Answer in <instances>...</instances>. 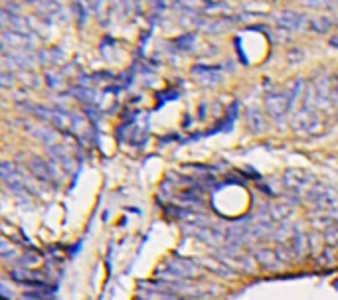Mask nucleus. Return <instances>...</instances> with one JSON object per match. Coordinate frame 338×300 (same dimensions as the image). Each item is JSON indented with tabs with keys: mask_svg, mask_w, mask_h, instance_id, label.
<instances>
[{
	"mask_svg": "<svg viewBox=\"0 0 338 300\" xmlns=\"http://www.w3.org/2000/svg\"><path fill=\"white\" fill-rule=\"evenodd\" d=\"M47 154H50L52 158H56L68 172L73 168V160H71V156H69V152H68V148L64 146V144H54V146H47Z\"/></svg>",
	"mask_w": 338,
	"mask_h": 300,
	"instance_id": "12",
	"label": "nucleus"
},
{
	"mask_svg": "<svg viewBox=\"0 0 338 300\" xmlns=\"http://www.w3.org/2000/svg\"><path fill=\"white\" fill-rule=\"evenodd\" d=\"M62 58H64L62 52H56V49H52V52H44V54L38 56V60H42V62H50V64H60Z\"/></svg>",
	"mask_w": 338,
	"mask_h": 300,
	"instance_id": "19",
	"label": "nucleus"
},
{
	"mask_svg": "<svg viewBox=\"0 0 338 300\" xmlns=\"http://www.w3.org/2000/svg\"><path fill=\"white\" fill-rule=\"evenodd\" d=\"M293 125L299 132H315L318 127H320V119L316 115V109L313 107H303L295 119H293Z\"/></svg>",
	"mask_w": 338,
	"mask_h": 300,
	"instance_id": "5",
	"label": "nucleus"
},
{
	"mask_svg": "<svg viewBox=\"0 0 338 300\" xmlns=\"http://www.w3.org/2000/svg\"><path fill=\"white\" fill-rule=\"evenodd\" d=\"M194 75L198 77L200 83H206V85H214V83L220 81V73H218V69H214V67H206V65H202V67H194Z\"/></svg>",
	"mask_w": 338,
	"mask_h": 300,
	"instance_id": "14",
	"label": "nucleus"
},
{
	"mask_svg": "<svg viewBox=\"0 0 338 300\" xmlns=\"http://www.w3.org/2000/svg\"><path fill=\"white\" fill-rule=\"evenodd\" d=\"M311 28L316 32V34H328L332 28H334V20L328 18V16H316L311 20Z\"/></svg>",
	"mask_w": 338,
	"mask_h": 300,
	"instance_id": "16",
	"label": "nucleus"
},
{
	"mask_svg": "<svg viewBox=\"0 0 338 300\" xmlns=\"http://www.w3.org/2000/svg\"><path fill=\"white\" fill-rule=\"evenodd\" d=\"M326 243H332V245L338 243V225H332L326 229Z\"/></svg>",
	"mask_w": 338,
	"mask_h": 300,
	"instance_id": "20",
	"label": "nucleus"
},
{
	"mask_svg": "<svg viewBox=\"0 0 338 300\" xmlns=\"http://www.w3.org/2000/svg\"><path fill=\"white\" fill-rule=\"evenodd\" d=\"M160 277L172 280V279H198L200 271L196 267V263L192 261H182V259H174L168 263V269H160L158 271Z\"/></svg>",
	"mask_w": 338,
	"mask_h": 300,
	"instance_id": "2",
	"label": "nucleus"
},
{
	"mask_svg": "<svg viewBox=\"0 0 338 300\" xmlns=\"http://www.w3.org/2000/svg\"><path fill=\"white\" fill-rule=\"evenodd\" d=\"M10 277L16 280V282H22V284H28V286H34L36 290L38 288H45V280L40 273L28 269V267H18V269H12L10 271Z\"/></svg>",
	"mask_w": 338,
	"mask_h": 300,
	"instance_id": "8",
	"label": "nucleus"
},
{
	"mask_svg": "<svg viewBox=\"0 0 338 300\" xmlns=\"http://www.w3.org/2000/svg\"><path fill=\"white\" fill-rule=\"evenodd\" d=\"M330 45H334V47H338V36H334V38L330 40Z\"/></svg>",
	"mask_w": 338,
	"mask_h": 300,
	"instance_id": "22",
	"label": "nucleus"
},
{
	"mask_svg": "<svg viewBox=\"0 0 338 300\" xmlns=\"http://www.w3.org/2000/svg\"><path fill=\"white\" fill-rule=\"evenodd\" d=\"M253 255H255L257 263H259V265H263L265 269L277 271V269L283 265V261L277 257V253H275V251H271V249H265V247H255V249H253Z\"/></svg>",
	"mask_w": 338,
	"mask_h": 300,
	"instance_id": "11",
	"label": "nucleus"
},
{
	"mask_svg": "<svg viewBox=\"0 0 338 300\" xmlns=\"http://www.w3.org/2000/svg\"><path fill=\"white\" fill-rule=\"evenodd\" d=\"M192 233H194L200 241H204V243H208V245H212V247H220V245L225 241L224 233H222L220 229H216V227H210V225H204V227H198V229H192Z\"/></svg>",
	"mask_w": 338,
	"mask_h": 300,
	"instance_id": "10",
	"label": "nucleus"
},
{
	"mask_svg": "<svg viewBox=\"0 0 338 300\" xmlns=\"http://www.w3.org/2000/svg\"><path fill=\"white\" fill-rule=\"evenodd\" d=\"M303 87H305V81H303V79H297V81L293 83V87L287 91V95H289V103H291V107L295 105V101L299 99V95L303 93Z\"/></svg>",
	"mask_w": 338,
	"mask_h": 300,
	"instance_id": "18",
	"label": "nucleus"
},
{
	"mask_svg": "<svg viewBox=\"0 0 338 300\" xmlns=\"http://www.w3.org/2000/svg\"><path fill=\"white\" fill-rule=\"evenodd\" d=\"M275 22L279 24L281 30H287V32H303L309 24L305 14H299V12H293V10H285V12L277 14Z\"/></svg>",
	"mask_w": 338,
	"mask_h": 300,
	"instance_id": "6",
	"label": "nucleus"
},
{
	"mask_svg": "<svg viewBox=\"0 0 338 300\" xmlns=\"http://www.w3.org/2000/svg\"><path fill=\"white\" fill-rule=\"evenodd\" d=\"M30 132H32L38 140L45 142V146H54V144L58 142V132H56L52 127H38V129H30Z\"/></svg>",
	"mask_w": 338,
	"mask_h": 300,
	"instance_id": "13",
	"label": "nucleus"
},
{
	"mask_svg": "<svg viewBox=\"0 0 338 300\" xmlns=\"http://www.w3.org/2000/svg\"><path fill=\"white\" fill-rule=\"evenodd\" d=\"M265 109H267L269 117H273L275 121H281L287 115V111L291 109L287 91H273V93H269L265 97Z\"/></svg>",
	"mask_w": 338,
	"mask_h": 300,
	"instance_id": "3",
	"label": "nucleus"
},
{
	"mask_svg": "<svg viewBox=\"0 0 338 300\" xmlns=\"http://www.w3.org/2000/svg\"><path fill=\"white\" fill-rule=\"evenodd\" d=\"M10 83H12V81H10V73L4 71V73H2V87H8Z\"/></svg>",
	"mask_w": 338,
	"mask_h": 300,
	"instance_id": "21",
	"label": "nucleus"
},
{
	"mask_svg": "<svg viewBox=\"0 0 338 300\" xmlns=\"http://www.w3.org/2000/svg\"><path fill=\"white\" fill-rule=\"evenodd\" d=\"M283 184L291 192H309L313 186V176L305 170H287L283 174Z\"/></svg>",
	"mask_w": 338,
	"mask_h": 300,
	"instance_id": "4",
	"label": "nucleus"
},
{
	"mask_svg": "<svg viewBox=\"0 0 338 300\" xmlns=\"http://www.w3.org/2000/svg\"><path fill=\"white\" fill-rule=\"evenodd\" d=\"M248 127L253 132H261L263 130V115H261V111L257 107L248 109Z\"/></svg>",
	"mask_w": 338,
	"mask_h": 300,
	"instance_id": "17",
	"label": "nucleus"
},
{
	"mask_svg": "<svg viewBox=\"0 0 338 300\" xmlns=\"http://www.w3.org/2000/svg\"><path fill=\"white\" fill-rule=\"evenodd\" d=\"M28 166H30L32 174L38 176L40 180H45V182H58V178H60L58 168H56L52 162H47V160H44V158H40V156L30 158V164H28Z\"/></svg>",
	"mask_w": 338,
	"mask_h": 300,
	"instance_id": "7",
	"label": "nucleus"
},
{
	"mask_svg": "<svg viewBox=\"0 0 338 300\" xmlns=\"http://www.w3.org/2000/svg\"><path fill=\"white\" fill-rule=\"evenodd\" d=\"M336 93H338V79H336Z\"/></svg>",
	"mask_w": 338,
	"mask_h": 300,
	"instance_id": "23",
	"label": "nucleus"
},
{
	"mask_svg": "<svg viewBox=\"0 0 338 300\" xmlns=\"http://www.w3.org/2000/svg\"><path fill=\"white\" fill-rule=\"evenodd\" d=\"M307 199L320 212H338V193L328 186H313L307 192Z\"/></svg>",
	"mask_w": 338,
	"mask_h": 300,
	"instance_id": "1",
	"label": "nucleus"
},
{
	"mask_svg": "<svg viewBox=\"0 0 338 300\" xmlns=\"http://www.w3.org/2000/svg\"><path fill=\"white\" fill-rule=\"evenodd\" d=\"M34 40L30 34H20V32H12V30H4L2 32V47L4 52H8V47L14 49H24L28 45H32Z\"/></svg>",
	"mask_w": 338,
	"mask_h": 300,
	"instance_id": "9",
	"label": "nucleus"
},
{
	"mask_svg": "<svg viewBox=\"0 0 338 300\" xmlns=\"http://www.w3.org/2000/svg\"><path fill=\"white\" fill-rule=\"evenodd\" d=\"M289 251L295 253V257H301L307 253V235L295 231L291 235V243H289Z\"/></svg>",
	"mask_w": 338,
	"mask_h": 300,
	"instance_id": "15",
	"label": "nucleus"
}]
</instances>
